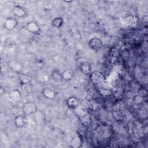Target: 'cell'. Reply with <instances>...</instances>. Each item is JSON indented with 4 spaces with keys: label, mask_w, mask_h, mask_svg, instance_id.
I'll return each instance as SVG.
<instances>
[{
    "label": "cell",
    "mask_w": 148,
    "mask_h": 148,
    "mask_svg": "<svg viewBox=\"0 0 148 148\" xmlns=\"http://www.w3.org/2000/svg\"><path fill=\"white\" fill-rule=\"evenodd\" d=\"M77 65L80 72L86 75H89L92 71V66L88 60L83 57H79L76 60Z\"/></svg>",
    "instance_id": "6da1fadb"
},
{
    "label": "cell",
    "mask_w": 148,
    "mask_h": 148,
    "mask_svg": "<svg viewBox=\"0 0 148 148\" xmlns=\"http://www.w3.org/2000/svg\"><path fill=\"white\" fill-rule=\"evenodd\" d=\"M91 82L95 85H100L103 83L106 80L104 74L99 71H93L89 75Z\"/></svg>",
    "instance_id": "7a4b0ae2"
},
{
    "label": "cell",
    "mask_w": 148,
    "mask_h": 148,
    "mask_svg": "<svg viewBox=\"0 0 148 148\" xmlns=\"http://www.w3.org/2000/svg\"><path fill=\"white\" fill-rule=\"evenodd\" d=\"M22 110L25 116H29L35 113L38 110V108L35 102L29 101L23 104Z\"/></svg>",
    "instance_id": "3957f363"
},
{
    "label": "cell",
    "mask_w": 148,
    "mask_h": 148,
    "mask_svg": "<svg viewBox=\"0 0 148 148\" xmlns=\"http://www.w3.org/2000/svg\"><path fill=\"white\" fill-rule=\"evenodd\" d=\"M88 46L93 51H98L102 48V42L99 38H92L89 40Z\"/></svg>",
    "instance_id": "277c9868"
},
{
    "label": "cell",
    "mask_w": 148,
    "mask_h": 148,
    "mask_svg": "<svg viewBox=\"0 0 148 148\" xmlns=\"http://www.w3.org/2000/svg\"><path fill=\"white\" fill-rule=\"evenodd\" d=\"M18 20L13 17H8L4 23V27L8 31H12L16 28V27L18 25Z\"/></svg>",
    "instance_id": "5b68a950"
},
{
    "label": "cell",
    "mask_w": 148,
    "mask_h": 148,
    "mask_svg": "<svg viewBox=\"0 0 148 148\" xmlns=\"http://www.w3.org/2000/svg\"><path fill=\"white\" fill-rule=\"evenodd\" d=\"M26 30L31 34H36L40 31V28L39 25L34 21H30L25 24Z\"/></svg>",
    "instance_id": "8992f818"
},
{
    "label": "cell",
    "mask_w": 148,
    "mask_h": 148,
    "mask_svg": "<svg viewBox=\"0 0 148 148\" xmlns=\"http://www.w3.org/2000/svg\"><path fill=\"white\" fill-rule=\"evenodd\" d=\"M12 12L13 15L18 18H23L25 17L27 14V11L23 7L16 5L13 6Z\"/></svg>",
    "instance_id": "52a82bcc"
},
{
    "label": "cell",
    "mask_w": 148,
    "mask_h": 148,
    "mask_svg": "<svg viewBox=\"0 0 148 148\" xmlns=\"http://www.w3.org/2000/svg\"><path fill=\"white\" fill-rule=\"evenodd\" d=\"M26 116L19 114L15 116L14 119V124L18 128H23L27 123Z\"/></svg>",
    "instance_id": "ba28073f"
},
{
    "label": "cell",
    "mask_w": 148,
    "mask_h": 148,
    "mask_svg": "<svg viewBox=\"0 0 148 148\" xmlns=\"http://www.w3.org/2000/svg\"><path fill=\"white\" fill-rule=\"evenodd\" d=\"M18 79L21 84H28L33 81V77L28 74L20 73L18 75Z\"/></svg>",
    "instance_id": "9c48e42d"
},
{
    "label": "cell",
    "mask_w": 148,
    "mask_h": 148,
    "mask_svg": "<svg viewBox=\"0 0 148 148\" xmlns=\"http://www.w3.org/2000/svg\"><path fill=\"white\" fill-rule=\"evenodd\" d=\"M50 77L51 79L57 83H60L63 81L62 77V72L60 71L58 69H55L52 71Z\"/></svg>",
    "instance_id": "30bf717a"
},
{
    "label": "cell",
    "mask_w": 148,
    "mask_h": 148,
    "mask_svg": "<svg viewBox=\"0 0 148 148\" xmlns=\"http://www.w3.org/2000/svg\"><path fill=\"white\" fill-rule=\"evenodd\" d=\"M42 94L45 97L49 99H53L56 97V92L49 87L44 88L42 91Z\"/></svg>",
    "instance_id": "8fae6325"
},
{
    "label": "cell",
    "mask_w": 148,
    "mask_h": 148,
    "mask_svg": "<svg viewBox=\"0 0 148 148\" xmlns=\"http://www.w3.org/2000/svg\"><path fill=\"white\" fill-rule=\"evenodd\" d=\"M62 77L63 81L69 82L74 77V71L71 69H67L62 72Z\"/></svg>",
    "instance_id": "7c38bea8"
},
{
    "label": "cell",
    "mask_w": 148,
    "mask_h": 148,
    "mask_svg": "<svg viewBox=\"0 0 148 148\" xmlns=\"http://www.w3.org/2000/svg\"><path fill=\"white\" fill-rule=\"evenodd\" d=\"M66 104L70 109L75 110L79 106V102L77 98L75 97H71L67 99Z\"/></svg>",
    "instance_id": "4fadbf2b"
},
{
    "label": "cell",
    "mask_w": 148,
    "mask_h": 148,
    "mask_svg": "<svg viewBox=\"0 0 148 148\" xmlns=\"http://www.w3.org/2000/svg\"><path fill=\"white\" fill-rule=\"evenodd\" d=\"M82 145V139L79 136H76L73 138L69 142V146L71 147L78 148Z\"/></svg>",
    "instance_id": "5bb4252c"
},
{
    "label": "cell",
    "mask_w": 148,
    "mask_h": 148,
    "mask_svg": "<svg viewBox=\"0 0 148 148\" xmlns=\"http://www.w3.org/2000/svg\"><path fill=\"white\" fill-rule=\"evenodd\" d=\"M10 98L13 101H18L21 99V94L17 90H12L9 94Z\"/></svg>",
    "instance_id": "9a60e30c"
},
{
    "label": "cell",
    "mask_w": 148,
    "mask_h": 148,
    "mask_svg": "<svg viewBox=\"0 0 148 148\" xmlns=\"http://www.w3.org/2000/svg\"><path fill=\"white\" fill-rule=\"evenodd\" d=\"M64 24V19L61 17H55L51 21V25L54 28H60Z\"/></svg>",
    "instance_id": "2e32d148"
},
{
    "label": "cell",
    "mask_w": 148,
    "mask_h": 148,
    "mask_svg": "<svg viewBox=\"0 0 148 148\" xmlns=\"http://www.w3.org/2000/svg\"><path fill=\"white\" fill-rule=\"evenodd\" d=\"M144 95L141 94H138L134 97V102L136 105H140L144 102Z\"/></svg>",
    "instance_id": "e0dca14e"
},
{
    "label": "cell",
    "mask_w": 148,
    "mask_h": 148,
    "mask_svg": "<svg viewBox=\"0 0 148 148\" xmlns=\"http://www.w3.org/2000/svg\"><path fill=\"white\" fill-rule=\"evenodd\" d=\"M26 2H27V1L25 0H14L13 1L14 5L19 6L21 7H23Z\"/></svg>",
    "instance_id": "ac0fdd59"
}]
</instances>
